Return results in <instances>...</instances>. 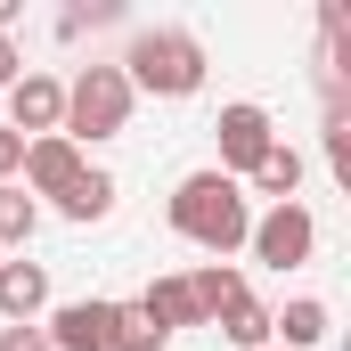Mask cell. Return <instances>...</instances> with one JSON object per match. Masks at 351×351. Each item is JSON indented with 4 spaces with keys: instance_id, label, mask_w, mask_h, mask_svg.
Returning <instances> with one entry per match:
<instances>
[{
    "instance_id": "obj_12",
    "label": "cell",
    "mask_w": 351,
    "mask_h": 351,
    "mask_svg": "<svg viewBox=\"0 0 351 351\" xmlns=\"http://www.w3.org/2000/svg\"><path fill=\"white\" fill-rule=\"evenodd\" d=\"M213 327H221V335H229L237 351H269V311L254 302V294H237V302H229V311H221Z\"/></svg>"
},
{
    "instance_id": "obj_17",
    "label": "cell",
    "mask_w": 351,
    "mask_h": 351,
    "mask_svg": "<svg viewBox=\"0 0 351 351\" xmlns=\"http://www.w3.org/2000/svg\"><path fill=\"white\" fill-rule=\"evenodd\" d=\"M164 343H172V335H164L139 302H123V311H114V351H164Z\"/></svg>"
},
{
    "instance_id": "obj_18",
    "label": "cell",
    "mask_w": 351,
    "mask_h": 351,
    "mask_svg": "<svg viewBox=\"0 0 351 351\" xmlns=\"http://www.w3.org/2000/svg\"><path fill=\"white\" fill-rule=\"evenodd\" d=\"M327 164L335 180H351V114H327Z\"/></svg>"
},
{
    "instance_id": "obj_13",
    "label": "cell",
    "mask_w": 351,
    "mask_h": 351,
    "mask_svg": "<svg viewBox=\"0 0 351 351\" xmlns=\"http://www.w3.org/2000/svg\"><path fill=\"white\" fill-rule=\"evenodd\" d=\"M254 188H262V196H278V204H294V188H302V156H294V147H286V139H278V147H269L262 164H254Z\"/></svg>"
},
{
    "instance_id": "obj_8",
    "label": "cell",
    "mask_w": 351,
    "mask_h": 351,
    "mask_svg": "<svg viewBox=\"0 0 351 351\" xmlns=\"http://www.w3.org/2000/svg\"><path fill=\"white\" fill-rule=\"evenodd\" d=\"M82 172L90 164H82L74 139H58V131H49V139H25V196H66Z\"/></svg>"
},
{
    "instance_id": "obj_2",
    "label": "cell",
    "mask_w": 351,
    "mask_h": 351,
    "mask_svg": "<svg viewBox=\"0 0 351 351\" xmlns=\"http://www.w3.org/2000/svg\"><path fill=\"white\" fill-rule=\"evenodd\" d=\"M123 82H131V98H139V90H147V98H196V90H204V41H196L188 25H147V33H131Z\"/></svg>"
},
{
    "instance_id": "obj_4",
    "label": "cell",
    "mask_w": 351,
    "mask_h": 351,
    "mask_svg": "<svg viewBox=\"0 0 351 351\" xmlns=\"http://www.w3.org/2000/svg\"><path fill=\"white\" fill-rule=\"evenodd\" d=\"M245 245H254V262L262 269H302L311 254H319V221H311V204H269L262 221L245 229Z\"/></svg>"
},
{
    "instance_id": "obj_21",
    "label": "cell",
    "mask_w": 351,
    "mask_h": 351,
    "mask_svg": "<svg viewBox=\"0 0 351 351\" xmlns=\"http://www.w3.org/2000/svg\"><path fill=\"white\" fill-rule=\"evenodd\" d=\"M16 74H25V49H16V41L0 33V90H16Z\"/></svg>"
},
{
    "instance_id": "obj_20",
    "label": "cell",
    "mask_w": 351,
    "mask_h": 351,
    "mask_svg": "<svg viewBox=\"0 0 351 351\" xmlns=\"http://www.w3.org/2000/svg\"><path fill=\"white\" fill-rule=\"evenodd\" d=\"M0 351H49V335H41V319H33V327H0Z\"/></svg>"
},
{
    "instance_id": "obj_5",
    "label": "cell",
    "mask_w": 351,
    "mask_h": 351,
    "mask_svg": "<svg viewBox=\"0 0 351 351\" xmlns=\"http://www.w3.org/2000/svg\"><path fill=\"white\" fill-rule=\"evenodd\" d=\"M213 139H221V164H213V172L245 180V172H254V164L269 156V147H278V123H269V106H254V98H237V106H221Z\"/></svg>"
},
{
    "instance_id": "obj_6",
    "label": "cell",
    "mask_w": 351,
    "mask_h": 351,
    "mask_svg": "<svg viewBox=\"0 0 351 351\" xmlns=\"http://www.w3.org/2000/svg\"><path fill=\"white\" fill-rule=\"evenodd\" d=\"M114 311H123V302H106V294L58 302L41 335H49V351H114Z\"/></svg>"
},
{
    "instance_id": "obj_22",
    "label": "cell",
    "mask_w": 351,
    "mask_h": 351,
    "mask_svg": "<svg viewBox=\"0 0 351 351\" xmlns=\"http://www.w3.org/2000/svg\"><path fill=\"white\" fill-rule=\"evenodd\" d=\"M16 16H25V0H0V33H8V25H16Z\"/></svg>"
},
{
    "instance_id": "obj_9",
    "label": "cell",
    "mask_w": 351,
    "mask_h": 351,
    "mask_svg": "<svg viewBox=\"0 0 351 351\" xmlns=\"http://www.w3.org/2000/svg\"><path fill=\"white\" fill-rule=\"evenodd\" d=\"M41 311H49V269L25 262V254L0 262V319H8V327H33Z\"/></svg>"
},
{
    "instance_id": "obj_7",
    "label": "cell",
    "mask_w": 351,
    "mask_h": 351,
    "mask_svg": "<svg viewBox=\"0 0 351 351\" xmlns=\"http://www.w3.org/2000/svg\"><path fill=\"white\" fill-rule=\"evenodd\" d=\"M58 123H66V82L25 66V74H16V90H8V131H16V139H49Z\"/></svg>"
},
{
    "instance_id": "obj_15",
    "label": "cell",
    "mask_w": 351,
    "mask_h": 351,
    "mask_svg": "<svg viewBox=\"0 0 351 351\" xmlns=\"http://www.w3.org/2000/svg\"><path fill=\"white\" fill-rule=\"evenodd\" d=\"M58 213H66V221H106V213H114V180H106V172H82L66 196H58Z\"/></svg>"
},
{
    "instance_id": "obj_10",
    "label": "cell",
    "mask_w": 351,
    "mask_h": 351,
    "mask_svg": "<svg viewBox=\"0 0 351 351\" xmlns=\"http://www.w3.org/2000/svg\"><path fill=\"white\" fill-rule=\"evenodd\" d=\"M139 311H147L164 335H180V327H204V311H196V286H188V278H156Z\"/></svg>"
},
{
    "instance_id": "obj_3",
    "label": "cell",
    "mask_w": 351,
    "mask_h": 351,
    "mask_svg": "<svg viewBox=\"0 0 351 351\" xmlns=\"http://www.w3.org/2000/svg\"><path fill=\"white\" fill-rule=\"evenodd\" d=\"M131 82H123V66H82L74 82H66V123H58V139H74V147H98V139H123L131 131Z\"/></svg>"
},
{
    "instance_id": "obj_11",
    "label": "cell",
    "mask_w": 351,
    "mask_h": 351,
    "mask_svg": "<svg viewBox=\"0 0 351 351\" xmlns=\"http://www.w3.org/2000/svg\"><path fill=\"white\" fill-rule=\"evenodd\" d=\"M269 335H286L278 351H311V343H327V302H286V311H269Z\"/></svg>"
},
{
    "instance_id": "obj_1",
    "label": "cell",
    "mask_w": 351,
    "mask_h": 351,
    "mask_svg": "<svg viewBox=\"0 0 351 351\" xmlns=\"http://www.w3.org/2000/svg\"><path fill=\"white\" fill-rule=\"evenodd\" d=\"M172 229L196 245V254H213V262H229L237 245H245V229H254V204H245V180L229 172H188L172 188Z\"/></svg>"
},
{
    "instance_id": "obj_16",
    "label": "cell",
    "mask_w": 351,
    "mask_h": 351,
    "mask_svg": "<svg viewBox=\"0 0 351 351\" xmlns=\"http://www.w3.org/2000/svg\"><path fill=\"white\" fill-rule=\"evenodd\" d=\"M33 229H41V204L8 180V188H0V245H16V254H25V245H33Z\"/></svg>"
},
{
    "instance_id": "obj_14",
    "label": "cell",
    "mask_w": 351,
    "mask_h": 351,
    "mask_svg": "<svg viewBox=\"0 0 351 351\" xmlns=\"http://www.w3.org/2000/svg\"><path fill=\"white\" fill-rule=\"evenodd\" d=\"M188 286H196V311H204V327H213V319H221V311H229V302L245 294V278H237L229 262H204L196 278H188Z\"/></svg>"
},
{
    "instance_id": "obj_19",
    "label": "cell",
    "mask_w": 351,
    "mask_h": 351,
    "mask_svg": "<svg viewBox=\"0 0 351 351\" xmlns=\"http://www.w3.org/2000/svg\"><path fill=\"white\" fill-rule=\"evenodd\" d=\"M25 172V139H16V131H8V123H0V188H8V180Z\"/></svg>"
}]
</instances>
